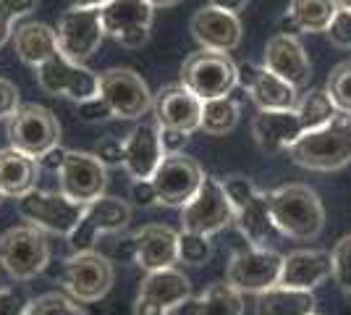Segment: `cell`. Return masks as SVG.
Segmentation results:
<instances>
[{"mask_svg": "<svg viewBox=\"0 0 351 315\" xmlns=\"http://www.w3.org/2000/svg\"><path fill=\"white\" fill-rule=\"evenodd\" d=\"M40 171H43L40 163L29 155L14 150V148L0 150V189L5 197L21 200L24 195H29L32 189H37Z\"/></svg>", "mask_w": 351, "mask_h": 315, "instance_id": "27", "label": "cell"}, {"mask_svg": "<svg viewBox=\"0 0 351 315\" xmlns=\"http://www.w3.org/2000/svg\"><path fill=\"white\" fill-rule=\"evenodd\" d=\"M191 300L189 279L178 268H162L147 273L139 284L134 315H171Z\"/></svg>", "mask_w": 351, "mask_h": 315, "instance_id": "16", "label": "cell"}, {"mask_svg": "<svg viewBox=\"0 0 351 315\" xmlns=\"http://www.w3.org/2000/svg\"><path fill=\"white\" fill-rule=\"evenodd\" d=\"M24 315H87V310L79 307L73 300H69L66 294L47 292V294H40V297L29 300Z\"/></svg>", "mask_w": 351, "mask_h": 315, "instance_id": "36", "label": "cell"}, {"mask_svg": "<svg viewBox=\"0 0 351 315\" xmlns=\"http://www.w3.org/2000/svg\"><path fill=\"white\" fill-rule=\"evenodd\" d=\"M100 14L105 37L129 50L147 45L155 19V8L147 0H110L105 8H100Z\"/></svg>", "mask_w": 351, "mask_h": 315, "instance_id": "18", "label": "cell"}, {"mask_svg": "<svg viewBox=\"0 0 351 315\" xmlns=\"http://www.w3.org/2000/svg\"><path fill=\"white\" fill-rule=\"evenodd\" d=\"M155 110V124L160 129H173L184 135L199 132V121H202V100L197 95H191L181 82L178 84H165L158 90L152 100Z\"/></svg>", "mask_w": 351, "mask_h": 315, "instance_id": "19", "label": "cell"}, {"mask_svg": "<svg viewBox=\"0 0 351 315\" xmlns=\"http://www.w3.org/2000/svg\"><path fill=\"white\" fill-rule=\"evenodd\" d=\"M14 47L16 56L24 60L27 66L40 69L43 63L58 56V40H56V30L47 27L43 21H29V24H21L14 32Z\"/></svg>", "mask_w": 351, "mask_h": 315, "instance_id": "28", "label": "cell"}, {"mask_svg": "<svg viewBox=\"0 0 351 315\" xmlns=\"http://www.w3.org/2000/svg\"><path fill=\"white\" fill-rule=\"evenodd\" d=\"M37 84L47 95L69 97L73 103L100 97V76L89 71L84 63H73L60 53L37 69Z\"/></svg>", "mask_w": 351, "mask_h": 315, "instance_id": "15", "label": "cell"}, {"mask_svg": "<svg viewBox=\"0 0 351 315\" xmlns=\"http://www.w3.org/2000/svg\"><path fill=\"white\" fill-rule=\"evenodd\" d=\"M152 8H171V5H178L181 0H147Z\"/></svg>", "mask_w": 351, "mask_h": 315, "instance_id": "51", "label": "cell"}, {"mask_svg": "<svg viewBox=\"0 0 351 315\" xmlns=\"http://www.w3.org/2000/svg\"><path fill=\"white\" fill-rule=\"evenodd\" d=\"M5 137H8V148L40 161L45 152L60 145V124L53 116V110H47L45 105L29 103L21 105L8 119Z\"/></svg>", "mask_w": 351, "mask_h": 315, "instance_id": "7", "label": "cell"}, {"mask_svg": "<svg viewBox=\"0 0 351 315\" xmlns=\"http://www.w3.org/2000/svg\"><path fill=\"white\" fill-rule=\"evenodd\" d=\"M263 66L296 90L307 87L312 79V63H309L307 50L299 43V37H289V34H273L267 40Z\"/></svg>", "mask_w": 351, "mask_h": 315, "instance_id": "23", "label": "cell"}, {"mask_svg": "<svg viewBox=\"0 0 351 315\" xmlns=\"http://www.w3.org/2000/svg\"><path fill=\"white\" fill-rule=\"evenodd\" d=\"M29 300L16 286H0V315H24Z\"/></svg>", "mask_w": 351, "mask_h": 315, "instance_id": "38", "label": "cell"}, {"mask_svg": "<svg viewBox=\"0 0 351 315\" xmlns=\"http://www.w3.org/2000/svg\"><path fill=\"white\" fill-rule=\"evenodd\" d=\"M14 21H16V16L0 3V47L14 37Z\"/></svg>", "mask_w": 351, "mask_h": 315, "instance_id": "46", "label": "cell"}, {"mask_svg": "<svg viewBox=\"0 0 351 315\" xmlns=\"http://www.w3.org/2000/svg\"><path fill=\"white\" fill-rule=\"evenodd\" d=\"M58 187L71 202L89 205L105 195L108 168L95 152L69 150L58 171Z\"/></svg>", "mask_w": 351, "mask_h": 315, "instance_id": "17", "label": "cell"}, {"mask_svg": "<svg viewBox=\"0 0 351 315\" xmlns=\"http://www.w3.org/2000/svg\"><path fill=\"white\" fill-rule=\"evenodd\" d=\"M296 113H299V119L304 124V129L312 132V129H320L325 124H330L338 110L325 90H309L307 95L299 97Z\"/></svg>", "mask_w": 351, "mask_h": 315, "instance_id": "33", "label": "cell"}, {"mask_svg": "<svg viewBox=\"0 0 351 315\" xmlns=\"http://www.w3.org/2000/svg\"><path fill=\"white\" fill-rule=\"evenodd\" d=\"M95 155L103 161L105 168H108V165H123V142L108 137V139H103V142L97 145Z\"/></svg>", "mask_w": 351, "mask_h": 315, "instance_id": "41", "label": "cell"}, {"mask_svg": "<svg viewBox=\"0 0 351 315\" xmlns=\"http://www.w3.org/2000/svg\"><path fill=\"white\" fill-rule=\"evenodd\" d=\"M19 108H21V103H19V87H16L14 82L0 76V121L11 119Z\"/></svg>", "mask_w": 351, "mask_h": 315, "instance_id": "40", "label": "cell"}, {"mask_svg": "<svg viewBox=\"0 0 351 315\" xmlns=\"http://www.w3.org/2000/svg\"><path fill=\"white\" fill-rule=\"evenodd\" d=\"M3 200H5V195H3V189H0V202H3Z\"/></svg>", "mask_w": 351, "mask_h": 315, "instance_id": "54", "label": "cell"}, {"mask_svg": "<svg viewBox=\"0 0 351 315\" xmlns=\"http://www.w3.org/2000/svg\"><path fill=\"white\" fill-rule=\"evenodd\" d=\"M132 200L136 205H155L158 202V192H155V187H152V181H132Z\"/></svg>", "mask_w": 351, "mask_h": 315, "instance_id": "43", "label": "cell"}, {"mask_svg": "<svg viewBox=\"0 0 351 315\" xmlns=\"http://www.w3.org/2000/svg\"><path fill=\"white\" fill-rule=\"evenodd\" d=\"M207 5H213V8H220V11H228V14L239 16V11H244V8H247V0H210Z\"/></svg>", "mask_w": 351, "mask_h": 315, "instance_id": "48", "label": "cell"}, {"mask_svg": "<svg viewBox=\"0 0 351 315\" xmlns=\"http://www.w3.org/2000/svg\"><path fill=\"white\" fill-rule=\"evenodd\" d=\"M134 263L147 273L176 268L178 263V231L165 224H147L132 234Z\"/></svg>", "mask_w": 351, "mask_h": 315, "instance_id": "24", "label": "cell"}, {"mask_svg": "<svg viewBox=\"0 0 351 315\" xmlns=\"http://www.w3.org/2000/svg\"><path fill=\"white\" fill-rule=\"evenodd\" d=\"M239 87L249 92L252 103L260 110H291L299 103L296 87L283 82L273 71H267L265 66H254V63L239 66Z\"/></svg>", "mask_w": 351, "mask_h": 315, "instance_id": "21", "label": "cell"}, {"mask_svg": "<svg viewBox=\"0 0 351 315\" xmlns=\"http://www.w3.org/2000/svg\"><path fill=\"white\" fill-rule=\"evenodd\" d=\"M191 37L202 45V50L213 53H231L241 45V21L236 14L205 5L194 11L189 21Z\"/></svg>", "mask_w": 351, "mask_h": 315, "instance_id": "22", "label": "cell"}, {"mask_svg": "<svg viewBox=\"0 0 351 315\" xmlns=\"http://www.w3.org/2000/svg\"><path fill=\"white\" fill-rule=\"evenodd\" d=\"M254 313L257 315H315L317 313V300H315L312 292L273 286V289H267L263 294H257Z\"/></svg>", "mask_w": 351, "mask_h": 315, "instance_id": "29", "label": "cell"}, {"mask_svg": "<svg viewBox=\"0 0 351 315\" xmlns=\"http://www.w3.org/2000/svg\"><path fill=\"white\" fill-rule=\"evenodd\" d=\"M100 97L113 110V119L136 121L152 110L155 95L134 69H108L100 74Z\"/></svg>", "mask_w": 351, "mask_h": 315, "instance_id": "14", "label": "cell"}, {"mask_svg": "<svg viewBox=\"0 0 351 315\" xmlns=\"http://www.w3.org/2000/svg\"><path fill=\"white\" fill-rule=\"evenodd\" d=\"M289 158L307 171H341L351 163V116L336 113L330 124L312 129L296 139Z\"/></svg>", "mask_w": 351, "mask_h": 315, "instance_id": "2", "label": "cell"}, {"mask_svg": "<svg viewBox=\"0 0 351 315\" xmlns=\"http://www.w3.org/2000/svg\"><path fill=\"white\" fill-rule=\"evenodd\" d=\"M325 92L333 100L338 113H349L351 116V60H341L330 71Z\"/></svg>", "mask_w": 351, "mask_h": 315, "instance_id": "34", "label": "cell"}, {"mask_svg": "<svg viewBox=\"0 0 351 315\" xmlns=\"http://www.w3.org/2000/svg\"><path fill=\"white\" fill-rule=\"evenodd\" d=\"M181 84L202 103L228 97L239 87V66L228 53L199 50L181 63Z\"/></svg>", "mask_w": 351, "mask_h": 315, "instance_id": "5", "label": "cell"}, {"mask_svg": "<svg viewBox=\"0 0 351 315\" xmlns=\"http://www.w3.org/2000/svg\"><path fill=\"white\" fill-rule=\"evenodd\" d=\"M338 11L341 8L336 5V0H291L286 14L291 16L302 32L317 34V32L330 30Z\"/></svg>", "mask_w": 351, "mask_h": 315, "instance_id": "30", "label": "cell"}, {"mask_svg": "<svg viewBox=\"0 0 351 315\" xmlns=\"http://www.w3.org/2000/svg\"><path fill=\"white\" fill-rule=\"evenodd\" d=\"M276 231L296 242L317 240L325 229V205L309 184H283L267 192Z\"/></svg>", "mask_w": 351, "mask_h": 315, "instance_id": "1", "label": "cell"}, {"mask_svg": "<svg viewBox=\"0 0 351 315\" xmlns=\"http://www.w3.org/2000/svg\"><path fill=\"white\" fill-rule=\"evenodd\" d=\"M328 37L336 47H351V11H338L336 21L328 30Z\"/></svg>", "mask_w": 351, "mask_h": 315, "instance_id": "39", "label": "cell"}, {"mask_svg": "<svg viewBox=\"0 0 351 315\" xmlns=\"http://www.w3.org/2000/svg\"><path fill=\"white\" fill-rule=\"evenodd\" d=\"M50 263V242L32 224L11 226L0 234V268L14 281H32Z\"/></svg>", "mask_w": 351, "mask_h": 315, "instance_id": "4", "label": "cell"}, {"mask_svg": "<svg viewBox=\"0 0 351 315\" xmlns=\"http://www.w3.org/2000/svg\"><path fill=\"white\" fill-rule=\"evenodd\" d=\"M241 116V105L234 95L218 97V100H207L202 103V121H199V132L210 137H226L231 135Z\"/></svg>", "mask_w": 351, "mask_h": 315, "instance_id": "32", "label": "cell"}, {"mask_svg": "<svg viewBox=\"0 0 351 315\" xmlns=\"http://www.w3.org/2000/svg\"><path fill=\"white\" fill-rule=\"evenodd\" d=\"M213 257V242L210 237L194 234V231H178V260L186 266H205Z\"/></svg>", "mask_w": 351, "mask_h": 315, "instance_id": "35", "label": "cell"}, {"mask_svg": "<svg viewBox=\"0 0 351 315\" xmlns=\"http://www.w3.org/2000/svg\"><path fill=\"white\" fill-rule=\"evenodd\" d=\"M160 142L165 155H173V152H181L189 142V135L184 132H173V129H160Z\"/></svg>", "mask_w": 351, "mask_h": 315, "instance_id": "44", "label": "cell"}, {"mask_svg": "<svg viewBox=\"0 0 351 315\" xmlns=\"http://www.w3.org/2000/svg\"><path fill=\"white\" fill-rule=\"evenodd\" d=\"M234 224V205L223 189V181L207 176L186 208H181V231H194L202 237H215Z\"/></svg>", "mask_w": 351, "mask_h": 315, "instance_id": "12", "label": "cell"}, {"mask_svg": "<svg viewBox=\"0 0 351 315\" xmlns=\"http://www.w3.org/2000/svg\"><path fill=\"white\" fill-rule=\"evenodd\" d=\"M220 181L234 205V224L239 226L241 237L249 242V247H270L276 237V226L270 218L267 192L257 189V184L241 174L226 176Z\"/></svg>", "mask_w": 351, "mask_h": 315, "instance_id": "3", "label": "cell"}, {"mask_svg": "<svg viewBox=\"0 0 351 315\" xmlns=\"http://www.w3.org/2000/svg\"><path fill=\"white\" fill-rule=\"evenodd\" d=\"M132 224V205L121 197H100L84 205L79 224L69 234V244L73 253H89L100 237L105 234H121Z\"/></svg>", "mask_w": 351, "mask_h": 315, "instance_id": "10", "label": "cell"}, {"mask_svg": "<svg viewBox=\"0 0 351 315\" xmlns=\"http://www.w3.org/2000/svg\"><path fill=\"white\" fill-rule=\"evenodd\" d=\"M56 40H58L60 56H66L73 63L89 60L105 40L100 8H73L71 5L58 19Z\"/></svg>", "mask_w": 351, "mask_h": 315, "instance_id": "13", "label": "cell"}, {"mask_svg": "<svg viewBox=\"0 0 351 315\" xmlns=\"http://www.w3.org/2000/svg\"><path fill=\"white\" fill-rule=\"evenodd\" d=\"M330 255H333V279L346 292V289H351V234L336 242Z\"/></svg>", "mask_w": 351, "mask_h": 315, "instance_id": "37", "label": "cell"}, {"mask_svg": "<svg viewBox=\"0 0 351 315\" xmlns=\"http://www.w3.org/2000/svg\"><path fill=\"white\" fill-rule=\"evenodd\" d=\"M205 171L194 158L184 155V152H173L165 155L162 163L158 165L155 176H152V187L158 192V205L165 208H186L194 195L199 192L202 181H205Z\"/></svg>", "mask_w": 351, "mask_h": 315, "instance_id": "11", "label": "cell"}, {"mask_svg": "<svg viewBox=\"0 0 351 315\" xmlns=\"http://www.w3.org/2000/svg\"><path fill=\"white\" fill-rule=\"evenodd\" d=\"M333 276V255L328 250H293L283 255L278 286L315 292Z\"/></svg>", "mask_w": 351, "mask_h": 315, "instance_id": "26", "label": "cell"}, {"mask_svg": "<svg viewBox=\"0 0 351 315\" xmlns=\"http://www.w3.org/2000/svg\"><path fill=\"white\" fill-rule=\"evenodd\" d=\"M336 5L341 11H351V0H336Z\"/></svg>", "mask_w": 351, "mask_h": 315, "instance_id": "52", "label": "cell"}, {"mask_svg": "<svg viewBox=\"0 0 351 315\" xmlns=\"http://www.w3.org/2000/svg\"><path fill=\"white\" fill-rule=\"evenodd\" d=\"M280 268H283V255H278L270 247H244L236 250L228 268H226V281L241 294H263L267 289L278 286Z\"/></svg>", "mask_w": 351, "mask_h": 315, "instance_id": "8", "label": "cell"}, {"mask_svg": "<svg viewBox=\"0 0 351 315\" xmlns=\"http://www.w3.org/2000/svg\"><path fill=\"white\" fill-rule=\"evenodd\" d=\"M110 0H71L73 8H105Z\"/></svg>", "mask_w": 351, "mask_h": 315, "instance_id": "50", "label": "cell"}, {"mask_svg": "<svg viewBox=\"0 0 351 315\" xmlns=\"http://www.w3.org/2000/svg\"><path fill=\"white\" fill-rule=\"evenodd\" d=\"M191 315H244V294L228 281H215L194 300Z\"/></svg>", "mask_w": 351, "mask_h": 315, "instance_id": "31", "label": "cell"}, {"mask_svg": "<svg viewBox=\"0 0 351 315\" xmlns=\"http://www.w3.org/2000/svg\"><path fill=\"white\" fill-rule=\"evenodd\" d=\"M118 257H121V260H126V263H134V240L132 237L118 247Z\"/></svg>", "mask_w": 351, "mask_h": 315, "instance_id": "49", "label": "cell"}, {"mask_svg": "<svg viewBox=\"0 0 351 315\" xmlns=\"http://www.w3.org/2000/svg\"><path fill=\"white\" fill-rule=\"evenodd\" d=\"M56 279L73 302H100L116 281L113 263L100 253H73L60 263Z\"/></svg>", "mask_w": 351, "mask_h": 315, "instance_id": "6", "label": "cell"}, {"mask_svg": "<svg viewBox=\"0 0 351 315\" xmlns=\"http://www.w3.org/2000/svg\"><path fill=\"white\" fill-rule=\"evenodd\" d=\"M79 116L92 124V121L113 119V110L108 108V103H105L103 97H92V100H87V103H79Z\"/></svg>", "mask_w": 351, "mask_h": 315, "instance_id": "42", "label": "cell"}, {"mask_svg": "<svg viewBox=\"0 0 351 315\" xmlns=\"http://www.w3.org/2000/svg\"><path fill=\"white\" fill-rule=\"evenodd\" d=\"M343 294H346V300H349V305H351V289H346V292H343Z\"/></svg>", "mask_w": 351, "mask_h": 315, "instance_id": "53", "label": "cell"}, {"mask_svg": "<svg viewBox=\"0 0 351 315\" xmlns=\"http://www.w3.org/2000/svg\"><path fill=\"white\" fill-rule=\"evenodd\" d=\"M11 14L16 16V19H24V16H29L34 8H37V3L40 0H0Z\"/></svg>", "mask_w": 351, "mask_h": 315, "instance_id": "47", "label": "cell"}, {"mask_svg": "<svg viewBox=\"0 0 351 315\" xmlns=\"http://www.w3.org/2000/svg\"><path fill=\"white\" fill-rule=\"evenodd\" d=\"M162 158H165V150L160 142V126L155 121L136 124L123 139V168L134 181L152 179Z\"/></svg>", "mask_w": 351, "mask_h": 315, "instance_id": "20", "label": "cell"}, {"mask_svg": "<svg viewBox=\"0 0 351 315\" xmlns=\"http://www.w3.org/2000/svg\"><path fill=\"white\" fill-rule=\"evenodd\" d=\"M315 315H317V313H315Z\"/></svg>", "mask_w": 351, "mask_h": 315, "instance_id": "55", "label": "cell"}, {"mask_svg": "<svg viewBox=\"0 0 351 315\" xmlns=\"http://www.w3.org/2000/svg\"><path fill=\"white\" fill-rule=\"evenodd\" d=\"M304 132L307 129L299 119L296 108L291 110H257V116L252 119V137H254L257 148L270 155L289 152Z\"/></svg>", "mask_w": 351, "mask_h": 315, "instance_id": "25", "label": "cell"}, {"mask_svg": "<svg viewBox=\"0 0 351 315\" xmlns=\"http://www.w3.org/2000/svg\"><path fill=\"white\" fill-rule=\"evenodd\" d=\"M16 205H19V215L27 224L43 229L45 234H58V237H69L84 213V205L71 202L60 189L58 192L32 189L29 195L16 200Z\"/></svg>", "mask_w": 351, "mask_h": 315, "instance_id": "9", "label": "cell"}, {"mask_svg": "<svg viewBox=\"0 0 351 315\" xmlns=\"http://www.w3.org/2000/svg\"><path fill=\"white\" fill-rule=\"evenodd\" d=\"M66 152H69V150H63V148L58 145V148H53L50 152H45V155L40 158V161H37V163H40V168H43V171L58 174L60 165H63V161H66Z\"/></svg>", "mask_w": 351, "mask_h": 315, "instance_id": "45", "label": "cell"}]
</instances>
